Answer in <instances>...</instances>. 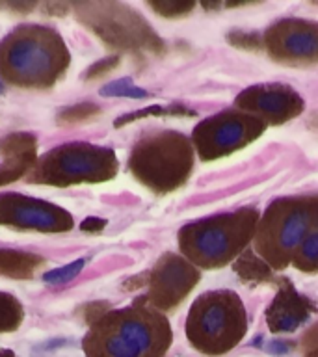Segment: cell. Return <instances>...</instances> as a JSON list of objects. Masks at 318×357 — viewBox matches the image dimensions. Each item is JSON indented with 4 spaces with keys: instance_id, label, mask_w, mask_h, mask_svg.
I'll use <instances>...</instances> for the list:
<instances>
[{
    "instance_id": "obj_18",
    "label": "cell",
    "mask_w": 318,
    "mask_h": 357,
    "mask_svg": "<svg viewBox=\"0 0 318 357\" xmlns=\"http://www.w3.org/2000/svg\"><path fill=\"white\" fill-rule=\"evenodd\" d=\"M234 270H236L240 278L248 279V281H259L261 283L264 279L272 278L270 266L257 253H251V251H245L244 255L240 257L238 262L234 264Z\"/></svg>"
},
{
    "instance_id": "obj_9",
    "label": "cell",
    "mask_w": 318,
    "mask_h": 357,
    "mask_svg": "<svg viewBox=\"0 0 318 357\" xmlns=\"http://www.w3.org/2000/svg\"><path fill=\"white\" fill-rule=\"evenodd\" d=\"M80 17L99 33L100 39L116 49L158 50L162 41L151 32L149 24L125 6L84 4Z\"/></svg>"
},
{
    "instance_id": "obj_29",
    "label": "cell",
    "mask_w": 318,
    "mask_h": 357,
    "mask_svg": "<svg viewBox=\"0 0 318 357\" xmlns=\"http://www.w3.org/2000/svg\"><path fill=\"white\" fill-rule=\"evenodd\" d=\"M43 10L47 11V13H50V15H58V13H66L67 10H69V6L67 4H45Z\"/></svg>"
},
{
    "instance_id": "obj_14",
    "label": "cell",
    "mask_w": 318,
    "mask_h": 357,
    "mask_svg": "<svg viewBox=\"0 0 318 357\" xmlns=\"http://www.w3.org/2000/svg\"><path fill=\"white\" fill-rule=\"evenodd\" d=\"M312 311V303L305 296L296 292L290 281H281L278 296L273 298L266 311L268 328L272 333H289L296 331Z\"/></svg>"
},
{
    "instance_id": "obj_1",
    "label": "cell",
    "mask_w": 318,
    "mask_h": 357,
    "mask_svg": "<svg viewBox=\"0 0 318 357\" xmlns=\"http://www.w3.org/2000/svg\"><path fill=\"white\" fill-rule=\"evenodd\" d=\"M172 326L147 300L103 314L84 340L89 357H164L172 346Z\"/></svg>"
},
{
    "instance_id": "obj_21",
    "label": "cell",
    "mask_w": 318,
    "mask_h": 357,
    "mask_svg": "<svg viewBox=\"0 0 318 357\" xmlns=\"http://www.w3.org/2000/svg\"><path fill=\"white\" fill-rule=\"evenodd\" d=\"M103 97H130V99H145L149 93L145 89L134 86L130 78H119L116 82L106 84L105 88L100 89Z\"/></svg>"
},
{
    "instance_id": "obj_25",
    "label": "cell",
    "mask_w": 318,
    "mask_h": 357,
    "mask_svg": "<svg viewBox=\"0 0 318 357\" xmlns=\"http://www.w3.org/2000/svg\"><path fill=\"white\" fill-rule=\"evenodd\" d=\"M227 39L234 47H240V49H257V47H261V38L257 33L234 32L227 36Z\"/></svg>"
},
{
    "instance_id": "obj_26",
    "label": "cell",
    "mask_w": 318,
    "mask_h": 357,
    "mask_svg": "<svg viewBox=\"0 0 318 357\" xmlns=\"http://www.w3.org/2000/svg\"><path fill=\"white\" fill-rule=\"evenodd\" d=\"M119 66V58H106V60H99L97 63L89 67L88 71H86V78L89 80H93V78H99L106 73H110L112 69H116Z\"/></svg>"
},
{
    "instance_id": "obj_30",
    "label": "cell",
    "mask_w": 318,
    "mask_h": 357,
    "mask_svg": "<svg viewBox=\"0 0 318 357\" xmlns=\"http://www.w3.org/2000/svg\"><path fill=\"white\" fill-rule=\"evenodd\" d=\"M6 8H10L13 11H30L33 8L32 2H24V4H19V2H13V4H8Z\"/></svg>"
},
{
    "instance_id": "obj_5",
    "label": "cell",
    "mask_w": 318,
    "mask_h": 357,
    "mask_svg": "<svg viewBox=\"0 0 318 357\" xmlns=\"http://www.w3.org/2000/svg\"><path fill=\"white\" fill-rule=\"evenodd\" d=\"M128 167L155 194H169L188 181L194 167V145L175 130L149 134L136 144Z\"/></svg>"
},
{
    "instance_id": "obj_2",
    "label": "cell",
    "mask_w": 318,
    "mask_h": 357,
    "mask_svg": "<svg viewBox=\"0 0 318 357\" xmlns=\"http://www.w3.org/2000/svg\"><path fill=\"white\" fill-rule=\"evenodd\" d=\"M259 222V211L251 206L205 218L179 231V245L184 259L194 266L216 270L234 261L245 250V245L255 238Z\"/></svg>"
},
{
    "instance_id": "obj_10",
    "label": "cell",
    "mask_w": 318,
    "mask_h": 357,
    "mask_svg": "<svg viewBox=\"0 0 318 357\" xmlns=\"http://www.w3.org/2000/svg\"><path fill=\"white\" fill-rule=\"evenodd\" d=\"M264 47L273 60L285 66L318 63V22L281 19L266 30Z\"/></svg>"
},
{
    "instance_id": "obj_8",
    "label": "cell",
    "mask_w": 318,
    "mask_h": 357,
    "mask_svg": "<svg viewBox=\"0 0 318 357\" xmlns=\"http://www.w3.org/2000/svg\"><path fill=\"white\" fill-rule=\"evenodd\" d=\"M266 123L240 110H227L211 116L194 128L192 144L203 162L218 160L255 142Z\"/></svg>"
},
{
    "instance_id": "obj_24",
    "label": "cell",
    "mask_w": 318,
    "mask_h": 357,
    "mask_svg": "<svg viewBox=\"0 0 318 357\" xmlns=\"http://www.w3.org/2000/svg\"><path fill=\"white\" fill-rule=\"evenodd\" d=\"M84 264L86 261L84 259H78V261L71 262V264H67L63 268H58V270H50L43 275V279L47 283H54V284H60V283H67V281H71L73 278H77L78 273L82 272Z\"/></svg>"
},
{
    "instance_id": "obj_13",
    "label": "cell",
    "mask_w": 318,
    "mask_h": 357,
    "mask_svg": "<svg viewBox=\"0 0 318 357\" xmlns=\"http://www.w3.org/2000/svg\"><path fill=\"white\" fill-rule=\"evenodd\" d=\"M0 225L58 233L73 227V218L63 208L45 201L21 194H4L0 195Z\"/></svg>"
},
{
    "instance_id": "obj_32",
    "label": "cell",
    "mask_w": 318,
    "mask_h": 357,
    "mask_svg": "<svg viewBox=\"0 0 318 357\" xmlns=\"http://www.w3.org/2000/svg\"><path fill=\"white\" fill-rule=\"evenodd\" d=\"M307 357H318V348H317V350L309 351V356H307Z\"/></svg>"
},
{
    "instance_id": "obj_4",
    "label": "cell",
    "mask_w": 318,
    "mask_h": 357,
    "mask_svg": "<svg viewBox=\"0 0 318 357\" xmlns=\"http://www.w3.org/2000/svg\"><path fill=\"white\" fill-rule=\"evenodd\" d=\"M61 39L45 28H21L0 47V71L19 86H49L67 66Z\"/></svg>"
},
{
    "instance_id": "obj_3",
    "label": "cell",
    "mask_w": 318,
    "mask_h": 357,
    "mask_svg": "<svg viewBox=\"0 0 318 357\" xmlns=\"http://www.w3.org/2000/svg\"><path fill=\"white\" fill-rule=\"evenodd\" d=\"M248 312L233 290H211L192 303L186 320V337L205 356H223L244 339Z\"/></svg>"
},
{
    "instance_id": "obj_28",
    "label": "cell",
    "mask_w": 318,
    "mask_h": 357,
    "mask_svg": "<svg viewBox=\"0 0 318 357\" xmlns=\"http://www.w3.org/2000/svg\"><path fill=\"white\" fill-rule=\"evenodd\" d=\"M292 350V346L287 344L285 340H275L272 344L268 346V351H272V354H285V351Z\"/></svg>"
},
{
    "instance_id": "obj_6",
    "label": "cell",
    "mask_w": 318,
    "mask_h": 357,
    "mask_svg": "<svg viewBox=\"0 0 318 357\" xmlns=\"http://www.w3.org/2000/svg\"><path fill=\"white\" fill-rule=\"evenodd\" d=\"M311 222V195L283 197L268 206L257 225L255 251L273 270L292 264Z\"/></svg>"
},
{
    "instance_id": "obj_11",
    "label": "cell",
    "mask_w": 318,
    "mask_h": 357,
    "mask_svg": "<svg viewBox=\"0 0 318 357\" xmlns=\"http://www.w3.org/2000/svg\"><path fill=\"white\" fill-rule=\"evenodd\" d=\"M199 270L181 255L166 253L153 268L147 303L156 311H172L199 281Z\"/></svg>"
},
{
    "instance_id": "obj_20",
    "label": "cell",
    "mask_w": 318,
    "mask_h": 357,
    "mask_svg": "<svg viewBox=\"0 0 318 357\" xmlns=\"http://www.w3.org/2000/svg\"><path fill=\"white\" fill-rule=\"evenodd\" d=\"M100 114L99 106L91 105V102H82V105L69 106V108H63L58 116V121L61 125H77V123H84L93 119Z\"/></svg>"
},
{
    "instance_id": "obj_12",
    "label": "cell",
    "mask_w": 318,
    "mask_h": 357,
    "mask_svg": "<svg viewBox=\"0 0 318 357\" xmlns=\"http://www.w3.org/2000/svg\"><path fill=\"white\" fill-rule=\"evenodd\" d=\"M234 105L240 112L259 117L266 125H281L303 112L300 93L285 84H257L244 89Z\"/></svg>"
},
{
    "instance_id": "obj_17",
    "label": "cell",
    "mask_w": 318,
    "mask_h": 357,
    "mask_svg": "<svg viewBox=\"0 0 318 357\" xmlns=\"http://www.w3.org/2000/svg\"><path fill=\"white\" fill-rule=\"evenodd\" d=\"M43 259L32 253L22 251L0 250V273L8 278L28 279L32 278L33 272L43 264Z\"/></svg>"
},
{
    "instance_id": "obj_31",
    "label": "cell",
    "mask_w": 318,
    "mask_h": 357,
    "mask_svg": "<svg viewBox=\"0 0 318 357\" xmlns=\"http://www.w3.org/2000/svg\"><path fill=\"white\" fill-rule=\"evenodd\" d=\"M0 357H15V356H13V351L11 350H2L0 351Z\"/></svg>"
},
{
    "instance_id": "obj_19",
    "label": "cell",
    "mask_w": 318,
    "mask_h": 357,
    "mask_svg": "<svg viewBox=\"0 0 318 357\" xmlns=\"http://www.w3.org/2000/svg\"><path fill=\"white\" fill-rule=\"evenodd\" d=\"M22 318V309L15 298L0 292V331L17 329Z\"/></svg>"
},
{
    "instance_id": "obj_22",
    "label": "cell",
    "mask_w": 318,
    "mask_h": 357,
    "mask_svg": "<svg viewBox=\"0 0 318 357\" xmlns=\"http://www.w3.org/2000/svg\"><path fill=\"white\" fill-rule=\"evenodd\" d=\"M166 114H183V116H194V112L192 110H186L183 106H177L173 105L172 108H162L158 105H153L149 108H144V110H138V112H132V114H127V116L119 117L116 121V127H123V125H127L130 121H136V119H142V117H149V116H166Z\"/></svg>"
},
{
    "instance_id": "obj_7",
    "label": "cell",
    "mask_w": 318,
    "mask_h": 357,
    "mask_svg": "<svg viewBox=\"0 0 318 357\" xmlns=\"http://www.w3.org/2000/svg\"><path fill=\"white\" fill-rule=\"evenodd\" d=\"M117 173L114 151L93 145H63L45 156L33 167L30 181L66 186L73 183H100Z\"/></svg>"
},
{
    "instance_id": "obj_27",
    "label": "cell",
    "mask_w": 318,
    "mask_h": 357,
    "mask_svg": "<svg viewBox=\"0 0 318 357\" xmlns=\"http://www.w3.org/2000/svg\"><path fill=\"white\" fill-rule=\"evenodd\" d=\"M106 225L105 220H100V218H88V220H84L82 225H80V229L82 231H88V233H99V231H103Z\"/></svg>"
},
{
    "instance_id": "obj_23",
    "label": "cell",
    "mask_w": 318,
    "mask_h": 357,
    "mask_svg": "<svg viewBox=\"0 0 318 357\" xmlns=\"http://www.w3.org/2000/svg\"><path fill=\"white\" fill-rule=\"evenodd\" d=\"M149 6L162 17H183L188 15L195 8V2L184 0H151Z\"/></svg>"
},
{
    "instance_id": "obj_16",
    "label": "cell",
    "mask_w": 318,
    "mask_h": 357,
    "mask_svg": "<svg viewBox=\"0 0 318 357\" xmlns=\"http://www.w3.org/2000/svg\"><path fill=\"white\" fill-rule=\"evenodd\" d=\"M292 264L301 272H318V195H311V222Z\"/></svg>"
},
{
    "instance_id": "obj_15",
    "label": "cell",
    "mask_w": 318,
    "mask_h": 357,
    "mask_svg": "<svg viewBox=\"0 0 318 357\" xmlns=\"http://www.w3.org/2000/svg\"><path fill=\"white\" fill-rule=\"evenodd\" d=\"M4 164L0 166V184L17 181L36 158V138L32 134H10L0 142Z\"/></svg>"
}]
</instances>
